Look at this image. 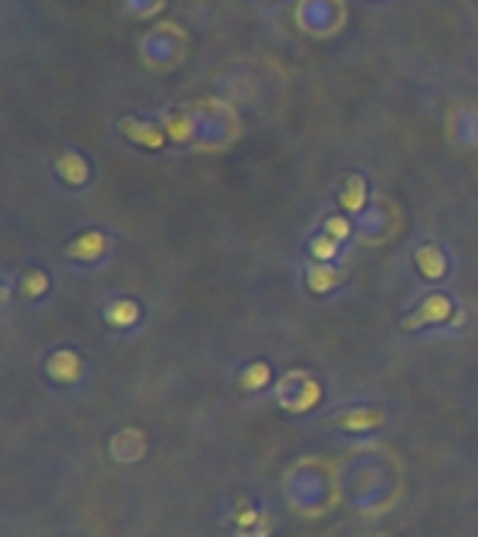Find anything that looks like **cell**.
<instances>
[{
  "label": "cell",
  "mask_w": 478,
  "mask_h": 537,
  "mask_svg": "<svg viewBox=\"0 0 478 537\" xmlns=\"http://www.w3.org/2000/svg\"><path fill=\"white\" fill-rule=\"evenodd\" d=\"M25 294L28 297H36V294H42L45 288H48V277H42V274H36V271H31L28 277H25Z\"/></svg>",
  "instance_id": "277c9868"
},
{
  "label": "cell",
  "mask_w": 478,
  "mask_h": 537,
  "mask_svg": "<svg viewBox=\"0 0 478 537\" xmlns=\"http://www.w3.org/2000/svg\"><path fill=\"white\" fill-rule=\"evenodd\" d=\"M327 224H330V233H339V236H344V233H347V227H344V222H341V219H330Z\"/></svg>",
  "instance_id": "8992f818"
},
{
  "label": "cell",
  "mask_w": 478,
  "mask_h": 537,
  "mask_svg": "<svg viewBox=\"0 0 478 537\" xmlns=\"http://www.w3.org/2000/svg\"><path fill=\"white\" fill-rule=\"evenodd\" d=\"M448 316H451V302H448L445 297H428V302L420 305L417 316L406 319L403 327H417V325H423V322H442V319H448Z\"/></svg>",
  "instance_id": "6da1fadb"
},
{
  "label": "cell",
  "mask_w": 478,
  "mask_h": 537,
  "mask_svg": "<svg viewBox=\"0 0 478 537\" xmlns=\"http://www.w3.org/2000/svg\"><path fill=\"white\" fill-rule=\"evenodd\" d=\"M249 378H252V381H249L246 386H249V389H257V386H263V383L268 381V369H266L263 364H254V367L249 369Z\"/></svg>",
  "instance_id": "5b68a950"
},
{
  "label": "cell",
  "mask_w": 478,
  "mask_h": 537,
  "mask_svg": "<svg viewBox=\"0 0 478 537\" xmlns=\"http://www.w3.org/2000/svg\"><path fill=\"white\" fill-rule=\"evenodd\" d=\"M417 264L423 266V274H428V277H442L445 274V261H442L439 250H434V247L420 250L417 252Z\"/></svg>",
  "instance_id": "7a4b0ae2"
},
{
  "label": "cell",
  "mask_w": 478,
  "mask_h": 537,
  "mask_svg": "<svg viewBox=\"0 0 478 537\" xmlns=\"http://www.w3.org/2000/svg\"><path fill=\"white\" fill-rule=\"evenodd\" d=\"M137 319V305L132 302H118L115 308H109V322L112 325H129Z\"/></svg>",
  "instance_id": "3957f363"
}]
</instances>
